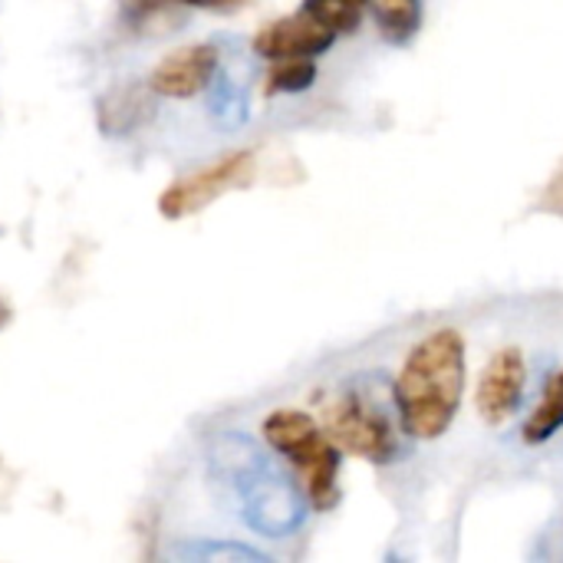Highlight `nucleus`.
Segmentation results:
<instances>
[{"label": "nucleus", "mask_w": 563, "mask_h": 563, "mask_svg": "<svg viewBox=\"0 0 563 563\" xmlns=\"http://www.w3.org/2000/svg\"><path fill=\"white\" fill-rule=\"evenodd\" d=\"M465 396V336L455 327L432 330L406 356L393 399L402 419V429L419 442L442 439Z\"/></svg>", "instance_id": "nucleus-1"}, {"label": "nucleus", "mask_w": 563, "mask_h": 563, "mask_svg": "<svg viewBox=\"0 0 563 563\" xmlns=\"http://www.w3.org/2000/svg\"><path fill=\"white\" fill-rule=\"evenodd\" d=\"M264 439L274 452L294 462L303 475L307 495L317 511H330L336 505V475H340V449L317 426L313 416L300 409H277L264 419Z\"/></svg>", "instance_id": "nucleus-2"}, {"label": "nucleus", "mask_w": 563, "mask_h": 563, "mask_svg": "<svg viewBox=\"0 0 563 563\" xmlns=\"http://www.w3.org/2000/svg\"><path fill=\"white\" fill-rule=\"evenodd\" d=\"M340 452L360 455L373 465H386L396 459V435L383 412L366 406L360 396H343L327 409L323 429Z\"/></svg>", "instance_id": "nucleus-3"}, {"label": "nucleus", "mask_w": 563, "mask_h": 563, "mask_svg": "<svg viewBox=\"0 0 563 563\" xmlns=\"http://www.w3.org/2000/svg\"><path fill=\"white\" fill-rule=\"evenodd\" d=\"M254 175V155L251 152H234V155H224L221 162L214 165H205L201 172L175 181L172 188H165V195L158 198V211L165 218H185V214H195L201 211L205 205H211L214 198H221L228 188H241L247 185Z\"/></svg>", "instance_id": "nucleus-4"}, {"label": "nucleus", "mask_w": 563, "mask_h": 563, "mask_svg": "<svg viewBox=\"0 0 563 563\" xmlns=\"http://www.w3.org/2000/svg\"><path fill=\"white\" fill-rule=\"evenodd\" d=\"M525 386H528V360H525V353L518 346L498 350L492 356V363L482 369V379H478V396H475L478 416L492 429L505 426L518 412Z\"/></svg>", "instance_id": "nucleus-5"}, {"label": "nucleus", "mask_w": 563, "mask_h": 563, "mask_svg": "<svg viewBox=\"0 0 563 563\" xmlns=\"http://www.w3.org/2000/svg\"><path fill=\"white\" fill-rule=\"evenodd\" d=\"M218 69V49L208 43H195L185 49L168 53L155 73H152V92L168 99H188L198 96Z\"/></svg>", "instance_id": "nucleus-6"}, {"label": "nucleus", "mask_w": 563, "mask_h": 563, "mask_svg": "<svg viewBox=\"0 0 563 563\" xmlns=\"http://www.w3.org/2000/svg\"><path fill=\"white\" fill-rule=\"evenodd\" d=\"M336 33L320 26L313 16L297 13L274 20L254 36V49L267 59H294V56H320L333 46Z\"/></svg>", "instance_id": "nucleus-7"}, {"label": "nucleus", "mask_w": 563, "mask_h": 563, "mask_svg": "<svg viewBox=\"0 0 563 563\" xmlns=\"http://www.w3.org/2000/svg\"><path fill=\"white\" fill-rule=\"evenodd\" d=\"M558 429H563V369L558 376L548 379L541 402L531 409V416H528L525 426H521V439H525L528 445H541V442H548Z\"/></svg>", "instance_id": "nucleus-8"}, {"label": "nucleus", "mask_w": 563, "mask_h": 563, "mask_svg": "<svg viewBox=\"0 0 563 563\" xmlns=\"http://www.w3.org/2000/svg\"><path fill=\"white\" fill-rule=\"evenodd\" d=\"M369 10L389 43H409L422 26V0H369Z\"/></svg>", "instance_id": "nucleus-9"}, {"label": "nucleus", "mask_w": 563, "mask_h": 563, "mask_svg": "<svg viewBox=\"0 0 563 563\" xmlns=\"http://www.w3.org/2000/svg\"><path fill=\"white\" fill-rule=\"evenodd\" d=\"M369 0H303V13L330 33H353L363 23Z\"/></svg>", "instance_id": "nucleus-10"}, {"label": "nucleus", "mask_w": 563, "mask_h": 563, "mask_svg": "<svg viewBox=\"0 0 563 563\" xmlns=\"http://www.w3.org/2000/svg\"><path fill=\"white\" fill-rule=\"evenodd\" d=\"M317 82V63L310 56H294V59H277L267 73V96H287V92H303Z\"/></svg>", "instance_id": "nucleus-11"}, {"label": "nucleus", "mask_w": 563, "mask_h": 563, "mask_svg": "<svg viewBox=\"0 0 563 563\" xmlns=\"http://www.w3.org/2000/svg\"><path fill=\"white\" fill-rule=\"evenodd\" d=\"M145 119H148V102H145L139 92H132V89L102 99L99 125H102L106 132H129V129H135V125L145 122Z\"/></svg>", "instance_id": "nucleus-12"}, {"label": "nucleus", "mask_w": 563, "mask_h": 563, "mask_svg": "<svg viewBox=\"0 0 563 563\" xmlns=\"http://www.w3.org/2000/svg\"><path fill=\"white\" fill-rule=\"evenodd\" d=\"M181 3H188V7H221L228 0H181Z\"/></svg>", "instance_id": "nucleus-13"}]
</instances>
